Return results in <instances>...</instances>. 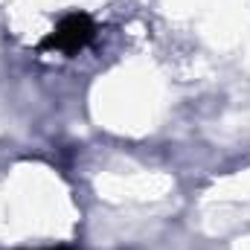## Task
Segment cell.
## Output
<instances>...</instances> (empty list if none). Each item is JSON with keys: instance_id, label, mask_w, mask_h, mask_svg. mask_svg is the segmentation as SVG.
<instances>
[{"instance_id": "obj_1", "label": "cell", "mask_w": 250, "mask_h": 250, "mask_svg": "<svg viewBox=\"0 0 250 250\" xmlns=\"http://www.w3.org/2000/svg\"><path fill=\"white\" fill-rule=\"evenodd\" d=\"M96 35V23L90 15L84 12H73L59 21V26L38 44V50L44 53H64V56H73L79 50H84Z\"/></svg>"}, {"instance_id": "obj_2", "label": "cell", "mask_w": 250, "mask_h": 250, "mask_svg": "<svg viewBox=\"0 0 250 250\" xmlns=\"http://www.w3.org/2000/svg\"><path fill=\"white\" fill-rule=\"evenodd\" d=\"M56 250H67V248H56Z\"/></svg>"}]
</instances>
